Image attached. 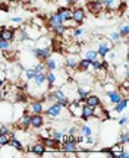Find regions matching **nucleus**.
Here are the masks:
<instances>
[{
  "label": "nucleus",
  "instance_id": "1",
  "mask_svg": "<svg viewBox=\"0 0 129 158\" xmlns=\"http://www.w3.org/2000/svg\"><path fill=\"white\" fill-rule=\"evenodd\" d=\"M51 50L50 45H45V47H35V48H31V54H32L38 62H45L49 57L51 56Z\"/></svg>",
  "mask_w": 129,
  "mask_h": 158
},
{
  "label": "nucleus",
  "instance_id": "2",
  "mask_svg": "<svg viewBox=\"0 0 129 158\" xmlns=\"http://www.w3.org/2000/svg\"><path fill=\"white\" fill-rule=\"evenodd\" d=\"M87 19V12L82 6H75L72 9V22L75 25H82Z\"/></svg>",
  "mask_w": 129,
  "mask_h": 158
},
{
  "label": "nucleus",
  "instance_id": "3",
  "mask_svg": "<svg viewBox=\"0 0 129 158\" xmlns=\"http://www.w3.org/2000/svg\"><path fill=\"white\" fill-rule=\"evenodd\" d=\"M65 110H66V107H62L59 102H51V106H49V108H44V113L47 117L56 118V117H60Z\"/></svg>",
  "mask_w": 129,
  "mask_h": 158
},
{
  "label": "nucleus",
  "instance_id": "4",
  "mask_svg": "<svg viewBox=\"0 0 129 158\" xmlns=\"http://www.w3.org/2000/svg\"><path fill=\"white\" fill-rule=\"evenodd\" d=\"M12 117H13L12 104L9 101L2 100V101H0V122H2V120H9V118H12Z\"/></svg>",
  "mask_w": 129,
  "mask_h": 158
},
{
  "label": "nucleus",
  "instance_id": "5",
  "mask_svg": "<svg viewBox=\"0 0 129 158\" xmlns=\"http://www.w3.org/2000/svg\"><path fill=\"white\" fill-rule=\"evenodd\" d=\"M51 94H53V100H54V102H59L62 107H67V104H69V95L65 92L63 88H57V89L53 91Z\"/></svg>",
  "mask_w": 129,
  "mask_h": 158
},
{
  "label": "nucleus",
  "instance_id": "6",
  "mask_svg": "<svg viewBox=\"0 0 129 158\" xmlns=\"http://www.w3.org/2000/svg\"><path fill=\"white\" fill-rule=\"evenodd\" d=\"M79 59H81V57H79L78 53H67L63 62H65V66H66L69 70H76Z\"/></svg>",
  "mask_w": 129,
  "mask_h": 158
},
{
  "label": "nucleus",
  "instance_id": "7",
  "mask_svg": "<svg viewBox=\"0 0 129 158\" xmlns=\"http://www.w3.org/2000/svg\"><path fill=\"white\" fill-rule=\"evenodd\" d=\"M113 47H114V44H113L112 41L109 38L103 40L100 43V45H98V48H97V53H98V57H101V59H104V57H107V54H109V51L113 50Z\"/></svg>",
  "mask_w": 129,
  "mask_h": 158
},
{
  "label": "nucleus",
  "instance_id": "8",
  "mask_svg": "<svg viewBox=\"0 0 129 158\" xmlns=\"http://www.w3.org/2000/svg\"><path fill=\"white\" fill-rule=\"evenodd\" d=\"M57 13L62 16L63 23H65L66 27L69 22H72V7H69V6H60ZM67 28H69V27H67Z\"/></svg>",
  "mask_w": 129,
  "mask_h": 158
},
{
  "label": "nucleus",
  "instance_id": "9",
  "mask_svg": "<svg viewBox=\"0 0 129 158\" xmlns=\"http://www.w3.org/2000/svg\"><path fill=\"white\" fill-rule=\"evenodd\" d=\"M41 142L44 143V147L47 148V151H59L60 149V142L53 139L51 136H45L41 138Z\"/></svg>",
  "mask_w": 129,
  "mask_h": 158
},
{
  "label": "nucleus",
  "instance_id": "10",
  "mask_svg": "<svg viewBox=\"0 0 129 158\" xmlns=\"http://www.w3.org/2000/svg\"><path fill=\"white\" fill-rule=\"evenodd\" d=\"M27 151L31 152V154H34V155H37V157H44V154L47 152V148L44 147V143H43V142L40 141V142L32 143V147H29Z\"/></svg>",
  "mask_w": 129,
  "mask_h": 158
},
{
  "label": "nucleus",
  "instance_id": "11",
  "mask_svg": "<svg viewBox=\"0 0 129 158\" xmlns=\"http://www.w3.org/2000/svg\"><path fill=\"white\" fill-rule=\"evenodd\" d=\"M87 9L92 13V15H98L104 10V5L101 0H92V2H87Z\"/></svg>",
  "mask_w": 129,
  "mask_h": 158
},
{
  "label": "nucleus",
  "instance_id": "12",
  "mask_svg": "<svg viewBox=\"0 0 129 158\" xmlns=\"http://www.w3.org/2000/svg\"><path fill=\"white\" fill-rule=\"evenodd\" d=\"M28 110L31 114H43L44 113V104L41 100H34L29 102Z\"/></svg>",
  "mask_w": 129,
  "mask_h": 158
},
{
  "label": "nucleus",
  "instance_id": "13",
  "mask_svg": "<svg viewBox=\"0 0 129 158\" xmlns=\"http://www.w3.org/2000/svg\"><path fill=\"white\" fill-rule=\"evenodd\" d=\"M18 127L21 130H28L31 127V113H24L18 120Z\"/></svg>",
  "mask_w": 129,
  "mask_h": 158
},
{
  "label": "nucleus",
  "instance_id": "14",
  "mask_svg": "<svg viewBox=\"0 0 129 158\" xmlns=\"http://www.w3.org/2000/svg\"><path fill=\"white\" fill-rule=\"evenodd\" d=\"M45 123V118L43 114H31V127L35 130L41 129Z\"/></svg>",
  "mask_w": 129,
  "mask_h": 158
},
{
  "label": "nucleus",
  "instance_id": "15",
  "mask_svg": "<svg viewBox=\"0 0 129 158\" xmlns=\"http://www.w3.org/2000/svg\"><path fill=\"white\" fill-rule=\"evenodd\" d=\"M94 108L96 107H91V106H88V104H82V113H81V120L82 122H88L90 118L94 117Z\"/></svg>",
  "mask_w": 129,
  "mask_h": 158
},
{
  "label": "nucleus",
  "instance_id": "16",
  "mask_svg": "<svg viewBox=\"0 0 129 158\" xmlns=\"http://www.w3.org/2000/svg\"><path fill=\"white\" fill-rule=\"evenodd\" d=\"M0 40H5V41H9V43H13L15 41V29L11 28H0Z\"/></svg>",
  "mask_w": 129,
  "mask_h": 158
},
{
  "label": "nucleus",
  "instance_id": "17",
  "mask_svg": "<svg viewBox=\"0 0 129 158\" xmlns=\"http://www.w3.org/2000/svg\"><path fill=\"white\" fill-rule=\"evenodd\" d=\"M45 64V72L47 70H57L59 69V63H57V54H53L51 53V56L47 59L44 62Z\"/></svg>",
  "mask_w": 129,
  "mask_h": 158
},
{
  "label": "nucleus",
  "instance_id": "18",
  "mask_svg": "<svg viewBox=\"0 0 129 158\" xmlns=\"http://www.w3.org/2000/svg\"><path fill=\"white\" fill-rule=\"evenodd\" d=\"M103 5H104V9L107 10H119L120 9V5H122V0H101Z\"/></svg>",
  "mask_w": 129,
  "mask_h": 158
},
{
  "label": "nucleus",
  "instance_id": "19",
  "mask_svg": "<svg viewBox=\"0 0 129 158\" xmlns=\"http://www.w3.org/2000/svg\"><path fill=\"white\" fill-rule=\"evenodd\" d=\"M85 104H88V106H91V107H98V106H101V98L97 94H92V92H90V95L85 98Z\"/></svg>",
  "mask_w": 129,
  "mask_h": 158
},
{
  "label": "nucleus",
  "instance_id": "20",
  "mask_svg": "<svg viewBox=\"0 0 129 158\" xmlns=\"http://www.w3.org/2000/svg\"><path fill=\"white\" fill-rule=\"evenodd\" d=\"M107 98H109V101L112 102V104H116V102L120 101L123 97H122V94H120L118 89H110V91H107Z\"/></svg>",
  "mask_w": 129,
  "mask_h": 158
},
{
  "label": "nucleus",
  "instance_id": "21",
  "mask_svg": "<svg viewBox=\"0 0 129 158\" xmlns=\"http://www.w3.org/2000/svg\"><path fill=\"white\" fill-rule=\"evenodd\" d=\"M32 81H34V86H35L37 89H40V88L44 86V84H45V72H38Z\"/></svg>",
  "mask_w": 129,
  "mask_h": 158
},
{
  "label": "nucleus",
  "instance_id": "22",
  "mask_svg": "<svg viewBox=\"0 0 129 158\" xmlns=\"http://www.w3.org/2000/svg\"><path fill=\"white\" fill-rule=\"evenodd\" d=\"M90 68H91V60L85 59V57H81V59H79V63H78L76 70H79V72H88Z\"/></svg>",
  "mask_w": 129,
  "mask_h": 158
},
{
  "label": "nucleus",
  "instance_id": "23",
  "mask_svg": "<svg viewBox=\"0 0 129 158\" xmlns=\"http://www.w3.org/2000/svg\"><path fill=\"white\" fill-rule=\"evenodd\" d=\"M47 23H49V27L50 28H53V27H56V25H60V23H63V19L62 16L59 15V13H53V15H50V18H49V21H47Z\"/></svg>",
  "mask_w": 129,
  "mask_h": 158
},
{
  "label": "nucleus",
  "instance_id": "24",
  "mask_svg": "<svg viewBox=\"0 0 129 158\" xmlns=\"http://www.w3.org/2000/svg\"><path fill=\"white\" fill-rule=\"evenodd\" d=\"M11 148H13V149H16L18 152H22L24 151V145H22V142L19 141V139H16L15 136H12L11 138V141H9V143H7Z\"/></svg>",
  "mask_w": 129,
  "mask_h": 158
},
{
  "label": "nucleus",
  "instance_id": "25",
  "mask_svg": "<svg viewBox=\"0 0 129 158\" xmlns=\"http://www.w3.org/2000/svg\"><path fill=\"white\" fill-rule=\"evenodd\" d=\"M51 29H53V32H54V35H56V37H63V35L67 32V29H69V28H67L65 23H60V25L53 27Z\"/></svg>",
  "mask_w": 129,
  "mask_h": 158
},
{
  "label": "nucleus",
  "instance_id": "26",
  "mask_svg": "<svg viewBox=\"0 0 129 158\" xmlns=\"http://www.w3.org/2000/svg\"><path fill=\"white\" fill-rule=\"evenodd\" d=\"M126 107H128V98L123 97L120 101H118L114 104V111H116V113H122V111L126 110Z\"/></svg>",
  "mask_w": 129,
  "mask_h": 158
},
{
  "label": "nucleus",
  "instance_id": "27",
  "mask_svg": "<svg viewBox=\"0 0 129 158\" xmlns=\"http://www.w3.org/2000/svg\"><path fill=\"white\" fill-rule=\"evenodd\" d=\"M118 139H119V143L122 145H128L129 143V133H128V129H123L120 133L118 135Z\"/></svg>",
  "mask_w": 129,
  "mask_h": 158
},
{
  "label": "nucleus",
  "instance_id": "28",
  "mask_svg": "<svg viewBox=\"0 0 129 158\" xmlns=\"http://www.w3.org/2000/svg\"><path fill=\"white\" fill-rule=\"evenodd\" d=\"M90 89H85V88H82V86H78L76 88V94H78V100H81V101H85V98L90 95Z\"/></svg>",
  "mask_w": 129,
  "mask_h": 158
},
{
  "label": "nucleus",
  "instance_id": "29",
  "mask_svg": "<svg viewBox=\"0 0 129 158\" xmlns=\"http://www.w3.org/2000/svg\"><path fill=\"white\" fill-rule=\"evenodd\" d=\"M78 130H79V133L84 136V138H87V136H92V133H94V132H92V129H91L90 126H87V124H82Z\"/></svg>",
  "mask_w": 129,
  "mask_h": 158
},
{
  "label": "nucleus",
  "instance_id": "30",
  "mask_svg": "<svg viewBox=\"0 0 129 158\" xmlns=\"http://www.w3.org/2000/svg\"><path fill=\"white\" fill-rule=\"evenodd\" d=\"M35 75H37V72L34 70V68H28V69H25V70H24V76H25V79H27L28 82L35 78Z\"/></svg>",
  "mask_w": 129,
  "mask_h": 158
},
{
  "label": "nucleus",
  "instance_id": "31",
  "mask_svg": "<svg viewBox=\"0 0 129 158\" xmlns=\"http://www.w3.org/2000/svg\"><path fill=\"white\" fill-rule=\"evenodd\" d=\"M85 59H88V60H97L98 59V53H97V50H87L85 51V54H84Z\"/></svg>",
  "mask_w": 129,
  "mask_h": 158
},
{
  "label": "nucleus",
  "instance_id": "32",
  "mask_svg": "<svg viewBox=\"0 0 129 158\" xmlns=\"http://www.w3.org/2000/svg\"><path fill=\"white\" fill-rule=\"evenodd\" d=\"M50 136L53 138V139H56V141L62 142V141H63V136H65V133H63L62 130H50Z\"/></svg>",
  "mask_w": 129,
  "mask_h": 158
},
{
  "label": "nucleus",
  "instance_id": "33",
  "mask_svg": "<svg viewBox=\"0 0 129 158\" xmlns=\"http://www.w3.org/2000/svg\"><path fill=\"white\" fill-rule=\"evenodd\" d=\"M118 32L120 34V37H122V38H128V35H129V25H128V23L120 25V28H119Z\"/></svg>",
  "mask_w": 129,
  "mask_h": 158
},
{
  "label": "nucleus",
  "instance_id": "34",
  "mask_svg": "<svg viewBox=\"0 0 129 158\" xmlns=\"http://www.w3.org/2000/svg\"><path fill=\"white\" fill-rule=\"evenodd\" d=\"M11 47H12V43L5 41V40H0V51H2V53L11 51Z\"/></svg>",
  "mask_w": 129,
  "mask_h": 158
},
{
  "label": "nucleus",
  "instance_id": "35",
  "mask_svg": "<svg viewBox=\"0 0 129 158\" xmlns=\"http://www.w3.org/2000/svg\"><path fill=\"white\" fill-rule=\"evenodd\" d=\"M110 41H112L113 44H120V41H122V37H120V34H119L118 31H116V32H112V34H110Z\"/></svg>",
  "mask_w": 129,
  "mask_h": 158
},
{
  "label": "nucleus",
  "instance_id": "36",
  "mask_svg": "<svg viewBox=\"0 0 129 158\" xmlns=\"http://www.w3.org/2000/svg\"><path fill=\"white\" fill-rule=\"evenodd\" d=\"M11 141V136L9 135H3L0 133V147H7V143Z\"/></svg>",
  "mask_w": 129,
  "mask_h": 158
},
{
  "label": "nucleus",
  "instance_id": "37",
  "mask_svg": "<svg viewBox=\"0 0 129 158\" xmlns=\"http://www.w3.org/2000/svg\"><path fill=\"white\" fill-rule=\"evenodd\" d=\"M34 68V70L38 73V72H45V64H44V62H37L35 64L32 66Z\"/></svg>",
  "mask_w": 129,
  "mask_h": 158
},
{
  "label": "nucleus",
  "instance_id": "38",
  "mask_svg": "<svg viewBox=\"0 0 129 158\" xmlns=\"http://www.w3.org/2000/svg\"><path fill=\"white\" fill-rule=\"evenodd\" d=\"M90 69H92V70H94V73H96V72H98V70L101 69L100 60H98V59H97V60H92V62H91V68Z\"/></svg>",
  "mask_w": 129,
  "mask_h": 158
},
{
  "label": "nucleus",
  "instance_id": "39",
  "mask_svg": "<svg viewBox=\"0 0 129 158\" xmlns=\"http://www.w3.org/2000/svg\"><path fill=\"white\" fill-rule=\"evenodd\" d=\"M100 63H101V69H103V70H106V72L110 70V62H109V60L103 59V60H100Z\"/></svg>",
  "mask_w": 129,
  "mask_h": 158
},
{
  "label": "nucleus",
  "instance_id": "40",
  "mask_svg": "<svg viewBox=\"0 0 129 158\" xmlns=\"http://www.w3.org/2000/svg\"><path fill=\"white\" fill-rule=\"evenodd\" d=\"M76 133H78V127H76V126L66 127V135H76Z\"/></svg>",
  "mask_w": 129,
  "mask_h": 158
},
{
  "label": "nucleus",
  "instance_id": "41",
  "mask_svg": "<svg viewBox=\"0 0 129 158\" xmlns=\"http://www.w3.org/2000/svg\"><path fill=\"white\" fill-rule=\"evenodd\" d=\"M82 34H84V29H82V28H75V29H73V32H72V35L75 37V38L81 37Z\"/></svg>",
  "mask_w": 129,
  "mask_h": 158
},
{
  "label": "nucleus",
  "instance_id": "42",
  "mask_svg": "<svg viewBox=\"0 0 129 158\" xmlns=\"http://www.w3.org/2000/svg\"><path fill=\"white\" fill-rule=\"evenodd\" d=\"M78 48H79V45H76V44H73V45H69L67 47V53H78Z\"/></svg>",
  "mask_w": 129,
  "mask_h": 158
},
{
  "label": "nucleus",
  "instance_id": "43",
  "mask_svg": "<svg viewBox=\"0 0 129 158\" xmlns=\"http://www.w3.org/2000/svg\"><path fill=\"white\" fill-rule=\"evenodd\" d=\"M118 124H119V126H126V124H128V117H126V116L120 117L118 120Z\"/></svg>",
  "mask_w": 129,
  "mask_h": 158
},
{
  "label": "nucleus",
  "instance_id": "44",
  "mask_svg": "<svg viewBox=\"0 0 129 158\" xmlns=\"http://www.w3.org/2000/svg\"><path fill=\"white\" fill-rule=\"evenodd\" d=\"M12 22L13 23H22L24 19L22 18H19V16H15V18H12Z\"/></svg>",
  "mask_w": 129,
  "mask_h": 158
},
{
  "label": "nucleus",
  "instance_id": "45",
  "mask_svg": "<svg viewBox=\"0 0 129 158\" xmlns=\"http://www.w3.org/2000/svg\"><path fill=\"white\" fill-rule=\"evenodd\" d=\"M66 3H67V6H69V7H72V6L76 5V2H75V0H66Z\"/></svg>",
  "mask_w": 129,
  "mask_h": 158
},
{
  "label": "nucleus",
  "instance_id": "46",
  "mask_svg": "<svg viewBox=\"0 0 129 158\" xmlns=\"http://www.w3.org/2000/svg\"><path fill=\"white\" fill-rule=\"evenodd\" d=\"M0 9H2V10H9L7 5H5V3H2V5H0Z\"/></svg>",
  "mask_w": 129,
  "mask_h": 158
},
{
  "label": "nucleus",
  "instance_id": "47",
  "mask_svg": "<svg viewBox=\"0 0 129 158\" xmlns=\"http://www.w3.org/2000/svg\"><path fill=\"white\" fill-rule=\"evenodd\" d=\"M2 100H5V92L0 89V101H2Z\"/></svg>",
  "mask_w": 129,
  "mask_h": 158
},
{
  "label": "nucleus",
  "instance_id": "48",
  "mask_svg": "<svg viewBox=\"0 0 129 158\" xmlns=\"http://www.w3.org/2000/svg\"><path fill=\"white\" fill-rule=\"evenodd\" d=\"M75 2H76V3H81V2H84V0H75Z\"/></svg>",
  "mask_w": 129,
  "mask_h": 158
},
{
  "label": "nucleus",
  "instance_id": "49",
  "mask_svg": "<svg viewBox=\"0 0 129 158\" xmlns=\"http://www.w3.org/2000/svg\"><path fill=\"white\" fill-rule=\"evenodd\" d=\"M85 2H92V0H85Z\"/></svg>",
  "mask_w": 129,
  "mask_h": 158
},
{
  "label": "nucleus",
  "instance_id": "50",
  "mask_svg": "<svg viewBox=\"0 0 129 158\" xmlns=\"http://www.w3.org/2000/svg\"><path fill=\"white\" fill-rule=\"evenodd\" d=\"M0 56H2V51H0Z\"/></svg>",
  "mask_w": 129,
  "mask_h": 158
}]
</instances>
